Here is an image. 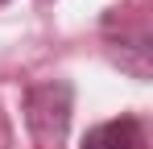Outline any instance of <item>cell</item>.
<instances>
[{"instance_id": "obj_1", "label": "cell", "mask_w": 153, "mask_h": 149, "mask_svg": "<svg viewBox=\"0 0 153 149\" xmlns=\"http://www.w3.org/2000/svg\"><path fill=\"white\" fill-rule=\"evenodd\" d=\"M71 104H75V87L66 79H46L25 91V124L42 145H58L71 128Z\"/></svg>"}, {"instance_id": "obj_2", "label": "cell", "mask_w": 153, "mask_h": 149, "mask_svg": "<svg viewBox=\"0 0 153 149\" xmlns=\"http://www.w3.org/2000/svg\"><path fill=\"white\" fill-rule=\"evenodd\" d=\"M83 149H145V128L137 116H116V120L87 128Z\"/></svg>"}, {"instance_id": "obj_3", "label": "cell", "mask_w": 153, "mask_h": 149, "mask_svg": "<svg viewBox=\"0 0 153 149\" xmlns=\"http://www.w3.org/2000/svg\"><path fill=\"white\" fill-rule=\"evenodd\" d=\"M0 4H4V0H0Z\"/></svg>"}]
</instances>
